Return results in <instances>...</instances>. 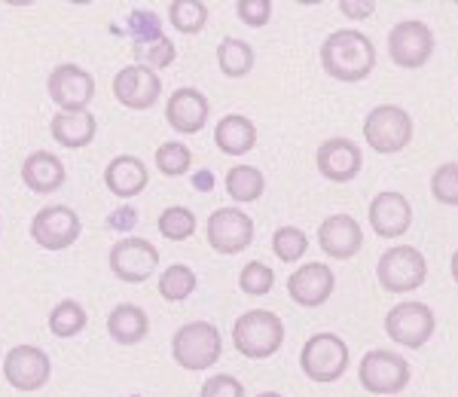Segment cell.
Returning <instances> with one entry per match:
<instances>
[{"label": "cell", "instance_id": "cell-1", "mask_svg": "<svg viewBox=\"0 0 458 397\" xmlns=\"http://www.w3.org/2000/svg\"><path fill=\"white\" fill-rule=\"evenodd\" d=\"M321 68L339 83H360L376 68V46L367 34L345 28L321 43Z\"/></svg>", "mask_w": 458, "mask_h": 397}, {"label": "cell", "instance_id": "cell-2", "mask_svg": "<svg viewBox=\"0 0 458 397\" xmlns=\"http://www.w3.org/2000/svg\"><path fill=\"white\" fill-rule=\"evenodd\" d=\"M233 345L250 361H266L284 345V321L269 308H248L233 325Z\"/></svg>", "mask_w": 458, "mask_h": 397}, {"label": "cell", "instance_id": "cell-3", "mask_svg": "<svg viewBox=\"0 0 458 397\" xmlns=\"http://www.w3.org/2000/svg\"><path fill=\"white\" fill-rule=\"evenodd\" d=\"M220 355H224V336L211 321H190L174 330L172 358L181 370L205 373L220 361Z\"/></svg>", "mask_w": 458, "mask_h": 397}, {"label": "cell", "instance_id": "cell-4", "mask_svg": "<svg viewBox=\"0 0 458 397\" xmlns=\"http://www.w3.org/2000/svg\"><path fill=\"white\" fill-rule=\"evenodd\" d=\"M367 147L379 156L401 153L412 141V116L397 105H379L367 114L364 120Z\"/></svg>", "mask_w": 458, "mask_h": 397}, {"label": "cell", "instance_id": "cell-5", "mask_svg": "<svg viewBox=\"0 0 458 397\" xmlns=\"http://www.w3.org/2000/svg\"><path fill=\"white\" fill-rule=\"evenodd\" d=\"M376 278H379L382 291L410 293L425 284L428 260H425V254L412 245L388 248V251L379 257V263H376Z\"/></svg>", "mask_w": 458, "mask_h": 397}, {"label": "cell", "instance_id": "cell-6", "mask_svg": "<svg viewBox=\"0 0 458 397\" xmlns=\"http://www.w3.org/2000/svg\"><path fill=\"white\" fill-rule=\"evenodd\" d=\"M349 345L336 334H315L309 336L300 351V367L312 382H336L349 370Z\"/></svg>", "mask_w": 458, "mask_h": 397}, {"label": "cell", "instance_id": "cell-7", "mask_svg": "<svg viewBox=\"0 0 458 397\" xmlns=\"http://www.w3.org/2000/svg\"><path fill=\"white\" fill-rule=\"evenodd\" d=\"M80 232H83V224H80V215L71 205H43L31 217L34 245H40L43 251H49V254L73 248Z\"/></svg>", "mask_w": 458, "mask_h": 397}, {"label": "cell", "instance_id": "cell-8", "mask_svg": "<svg viewBox=\"0 0 458 397\" xmlns=\"http://www.w3.org/2000/svg\"><path fill=\"white\" fill-rule=\"evenodd\" d=\"M410 361L397 351H386V349H373L360 358L358 367V379L360 385L370 394H397L410 385Z\"/></svg>", "mask_w": 458, "mask_h": 397}, {"label": "cell", "instance_id": "cell-9", "mask_svg": "<svg viewBox=\"0 0 458 397\" xmlns=\"http://www.w3.org/2000/svg\"><path fill=\"white\" fill-rule=\"evenodd\" d=\"M107 266L120 282L141 284L147 278H153V272H157L159 251L153 241L141 239V235H125V239H120L114 248H110Z\"/></svg>", "mask_w": 458, "mask_h": 397}, {"label": "cell", "instance_id": "cell-10", "mask_svg": "<svg viewBox=\"0 0 458 397\" xmlns=\"http://www.w3.org/2000/svg\"><path fill=\"white\" fill-rule=\"evenodd\" d=\"M53 376V361L40 345H13L4 355V379L16 392H40Z\"/></svg>", "mask_w": 458, "mask_h": 397}, {"label": "cell", "instance_id": "cell-11", "mask_svg": "<svg viewBox=\"0 0 458 397\" xmlns=\"http://www.w3.org/2000/svg\"><path fill=\"white\" fill-rule=\"evenodd\" d=\"M205 239L217 254L233 257L242 254L245 248H250L254 241V220L250 215H245L235 205H226V208H217L205 224Z\"/></svg>", "mask_w": 458, "mask_h": 397}, {"label": "cell", "instance_id": "cell-12", "mask_svg": "<svg viewBox=\"0 0 458 397\" xmlns=\"http://www.w3.org/2000/svg\"><path fill=\"white\" fill-rule=\"evenodd\" d=\"M434 327H437V318L428 303H397L386 315V334L391 342L403 349H422L434 336Z\"/></svg>", "mask_w": 458, "mask_h": 397}, {"label": "cell", "instance_id": "cell-13", "mask_svg": "<svg viewBox=\"0 0 458 397\" xmlns=\"http://www.w3.org/2000/svg\"><path fill=\"white\" fill-rule=\"evenodd\" d=\"M388 55L397 68L416 71L428 64V58L434 55V34L425 21L419 19H406L397 21L388 34Z\"/></svg>", "mask_w": 458, "mask_h": 397}, {"label": "cell", "instance_id": "cell-14", "mask_svg": "<svg viewBox=\"0 0 458 397\" xmlns=\"http://www.w3.org/2000/svg\"><path fill=\"white\" fill-rule=\"evenodd\" d=\"M47 92L58 110H89L95 98V77L80 64H58L47 80Z\"/></svg>", "mask_w": 458, "mask_h": 397}, {"label": "cell", "instance_id": "cell-15", "mask_svg": "<svg viewBox=\"0 0 458 397\" xmlns=\"http://www.w3.org/2000/svg\"><path fill=\"white\" fill-rule=\"evenodd\" d=\"M114 98L129 110H150L162 98V80L157 71L141 68V64H125L123 71H116L114 83Z\"/></svg>", "mask_w": 458, "mask_h": 397}, {"label": "cell", "instance_id": "cell-16", "mask_svg": "<svg viewBox=\"0 0 458 397\" xmlns=\"http://www.w3.org/2000/svg\"><path fill=\"white\" fill-rule=\"evenodd\" d=\"M208 116H211V101L196 86L174 89L165 105V122L177 135H199V131L208 126Z\"/></svg>", "mask_w": 458, "mask_h": 397}, {"label": "cell", "instance_id": "cell-17", "mask_svg": "<svg viewBox=\"0 0 458 397\" xmlns=\"http://www.w3.org/2000/svg\"><path fill=\"white\" fill-rule=\"evenodd\" d=\"M336 291V275L327 263H302L300 269H293V275L287 278V293L293 297V303L302 308H318L324 306Z\"/></svg>", "mask_w": 458, "mask_h": 397}, {"label": "cell", "instance_id": "cell-18", "mask_svg": "<svg viewBox=\"0 0 458 397\" xmlns=\"http://www.w3.org/2000/svg\"><path fill=\"white\" fill-rule=\"evenodd\" d=\"M318 172L334 183H349L364 168V153L352 138H327L315 153Z\"/></svg>", "mask_w": 458, "mask_h": 397}, {"label": "cell", "instance_id": "cell-19", "mask_svg": "<svg viewBox=\"0 0 458 397\" xmlns=\"http://www.w3.org/2000/svg\"><path fill=\"white\" fill-rule=\"evenodd\" d=\"M367 217H370V230L376 235H382V239H401L412 226V205L397 190H386V193L373 196Z\"/></svg>", "mask_w": 458, "mask_h": 397}, {"label": "cell", "instance_id": "cell-20", "mask_svg": "<svg viewBox=\"0 0 458 397\" xmlns=\"http://www.w3.org/2000/svg\"><path fill=\"white\" fill-rule=\"evenodd\" d=\"M318 245L334 260H352L364 245V230L352 215H330L318 226Z\"/></svg>", "mask_w": 458, "mask_h": 397}, {"label": "cell", "instance_id": "cell-21", "mask_svg": "<svg viewBox=\"0 0 458 397\" xmlns=\"http://www.w3.org/2000/svg\"><path fill=\"white\" fill-rule=\"evenodd\" d=\"M49 135L64 150H83L98 135V120L92 110H58L49 120Z\"/></svg>", "mask_w": 458, "mask_h": 397}, {"label": "cell", "instance_id": "cell-22", "mask_svg": "<svg viewBox=\"0 0 458 397\" xmlns=\"http://www.w3.org/2000/svg\"><path fill=\"white\" fill-rule=\"evenodd\" d=\"M21 181L25 187L37 196H49L58 193L68 181V168H64L62 159L49 150H34L31 156H25L21 163Z\"/></svg>", "mask_w": 458, "mask_h": 397}, {"label": "cell", "instance_id": "cell-23", "mask_svg": "<svg viewBox=\"0 0 458 397\" xmlns=\"http://www.w3.org/2000/svg\"><path fill=\"white\" fill-rule=\"evenodd\" d=\"M150 183V172H147V163L141 156H131V153H123V156H114L105 168V187L114 193L116 198H135L141 196Z\"/></svg>", "mask_w": 458, "mask_h": 397}, {"label": "cell", "instance_id": "cell-24", "mask_svg": "<svg viewBox=\"0 0 458 397\" xmlns=\"http://www.w3.org/2000/svg\"><path fill=\"white\" fill-rule=\"evenodd\" d=\"M214 144L226 156H245L257 147V126L245 114H226L214 126Z\"/></svg>", "mask_w": 458, "mask_h": 397}, {"label": "cell", "instance_id": "cell-25", "mask_svg": "<svg viewBox=\"0 0 458 397\" xmlns=\"http://www.w3.org/2000/svg\"><path fill=\"white\" fill-rule=\"evenodd\" d=\"M107 334L116 345H138L150 334V318L141 306L135 303H120L110 308L107 315Z\"/></svg>", "mask_w": 458, "mask_h": 397}, {"label": "cell", "instance_id": "cell-26", "mask_svg": "<svg viewBox=\"0 0 458 397\" xmlns=\"http://www.w3.org/2000/svg\"><path fill=\"white\" fill-rule=\"evenodd\" d=\"M226 196L239 205H250L266 193V178L257 165H233L224 178Z\"/></svg>", "mask_w": 458, "mask_h": 397}, {"label": "cell", "instance_id": "cell-27", "mask_svg": "<svg viewBox=\"0 0 458 397\" xmlns=\"http://www.w3.org/2000/svg\"><path fill=\"white\" fill-rule=\"evenodd\" d=\"M217 64L220 73L229 80H239L248 77L254 71V46L242 37H224L217 46Z\"/></svg>", "mask_w": 458, "mask_h": 397}, {"label": "cell", "instance_id": "cell-28", "mask_svg": "<svg viewBox=\"0 0 458 397\" xmlns=\"http://www.w3.org/2000/svg\"><path fill=\"white\" fill-rule=\"evenodd\" d=\"M157 288H159V297L168 300V303H183V300H190L196 293L199 278L187 263H172V266L162 269Z\"/></svg>", "mask_w": 458, "mask_h": 397}, {"label": "cell", "instance_id": "cell-29", "mask_svg": "<svg viewBox=\"0 0 458 397\" xmlns=\"http://www.w3.org/2000/svg\"><path fill=\"white\" fill-rule=\"evenodd\" d=\"M86 325H89V315L77 300H62L49 312V334L58 336V340H73V336L83 334Z\"/></svg>", "mask_w": 458, "mask_h": 397}, {"label": "cell", "instance_id": "cell-30", "mask_svg": "<svg viewBox=\"0 0 458 397\" xmlns=\"http://www.w3.org/2000/svg\"><path fill=\"white\" fill-rule=\"evenodd\" d=\"M168 21L177 34H202L208 25V6L202 0H172L168 4Z\"/></svg>", "mask_w": 458, "mask_h": 397}, {"label": "cell", "instance_id": "cell-31", "mask_svg": "<svg viewBox=\"0 0 458 397\" xmlns=\"http://www.w3.org/2000/svg\"><path fill=\"white\" fill-rule=\"evenodd\" d=\"M131 55H135V64L141 68H150V71H162V68H172L174 64V43L168 34H159L153 40H144V43H131Z\"/></svg>", "mask_w": 458, "mask_h": 397}, {"label": "cell", "instance_id": "cell-32", "mask_svg": "<svg viewBox=\"0 0 458 397\" xmlns=\"http://www.w3.org/2000/svg\"><path fill=\"white\" fill-rule=\"evenodd\" d=\"M153 163H157V168L165 178H183L193 168V150L183 141H165L157 147Z\"/></svg>", "mask_w": 458, "mask_h": 397}, {"label": "cell", "instance_id": "cell-33", "mask_svg": "<svg viewBox=\"0 0 458 397\" xmlns=\"http://www.w3.org/2000/svg\"><path fill=\"white\" fill-rule=\"evenodd\" d=\"M157 226L168 241H187L196 232V215L187 205H168L159 215Z\"/></svg>", "mask_w": 458, "mask_h": 397}, {"label": "cell", "instance_id": "cell-34", "mask_svg": "<svg viewBox=\"0 0 458 397\" xmlns=\"http://www.w3.org/2000/svg\"><path fill=\"white\" fill-rule=\"evenodd\" d=\"M309 251V235L297 226H278L272 232V254L282 263H297Z\"/></svg>", "mask_w": 458, "mask_h": 397}, {"label": "cell", "instance_id": "cell-35", "mask_svg": "<svg viewBox=\"0 0 458 397\" xmlns=\"http://www.w3.org/2000/svg\"><path fill=\"white\" fill-rule=\"evenodd\" d=\"M239 288L248 297H266L272 288H276V272L266 266L263 260H250L245 263V269L239 272Z\"/></svg>", "mask_w": 458, "mask_h": 397}, {"label": "cell", "instance_id": "cell-36", "mask_svg": "<svg viewBox=\"0 0 458 397\" xmlns=\"http://www.w3.org/2000/svg\"><path fill=\"white\" fill-rule=\"evenodd\" d=\"M125 34L131 37V43H144L162 34V21L153 10H131L125 16Z\"/></svg>", "mask_w": 458, "mask_h": 397}, {"label": "cell", "instance_id": "cell-37", "mask_svg": "<svg viewBox=\"0 0 458 397\" xmlns=\"http://www.w3.org/2000/svg\"><path fill=\"white\" fill-rule=\"evenodd\" d=\"M431 196L440 205H458V163H443L431 174Z\"/></svg>", "mask_w": 458, "mask_h": 397}, {"label": "cell", "instance_id": "cell-38", "mask_svg": "<svg viewBox=\"0 0 458 397\" xmlns=\"http://www.w3.org/2000/svg\"><path fill=\"white\" fill-rule=\"evenodd\" d=\"M235 16L245 21L248 28H263L272 19V0H239L235 4Z\"/></svg>", "mask_w": 458, "mask_h": 397}, {"label": "cell", "instance_id": "cell-39", "mask_svg": "<svg viewBox=\"0 0 458 397\" xmlns=\"http://www.w3.org/2000/svg\"><path fill=\"white\" fill-rule=\"evenodd\" d=\"M199 397H245V385H242L235 376L220 373V376H208L202 382V392H199Z\"/></svg>", "mask_w": 458, "mask_h": 397}, {"label": "cell", "instance_id": "cell-40", "mask_svg": "<svg viewBox=\"0 0 458 397\" xmlns=\"http://www.w3.org/2000/svg\"><path fill=\"white\" fill-rule=\"evenodd\" d=\"M105 224H107V230H114V232L135 230V226H138V208H135V205H120V208L110 211Z\"/></svg>", "mask_w": 458, "mask_h": 397}, {"label": "cell", "instance_id": "cell-41", "mask_svg": "<svg viewBox=\"0 0 458 397\" xmlns=\"http://www.w3.org/2000/svg\"><path fill=\"white\" fill-rule=\"evenodd\" d=\"M339 10H343V16H349V19H370L376 4L373 0H339Z\"/></svg>", "mask_w": 458, "mask_h": 397}, {"label": "cell", "instance_id": "cell-42", "mask_svg": "<svg viewBox=\"0 0 458 397\" xmlns=\"http://www.w3.org/2000/svg\"><path fill=\"white\" fill-rule=\"evenodd\" d=\"M193 187L202 190V193H208V190H214V174L208 172V168H202V172L193 174Z\"/></svg>", "mask_w": 458, "mask_h": 397}, {"label": "cell", "instance_id": "cell-43", "mask_svg": "<svg viewBox=\"0 0 458 397\" xmlns=\"http://www.w3.org/2000/svg\"><path fill=\"white\" fill-rule=\"evenodd\" d=\"M449 272H453V278H455V282H458V248H455L453 260H449Z\"/></svg>", "mask_w": 458, "mask_h": 397}, {"label": "cell", "instance_id": "cell-44", "mask_svg": "<svg viewBox=\"0 0 458 397\" xmlns=\"http://www.w3.org/2000/svg\"><path fill=\"white\" fill-rule=\"evenodd\" d=\"M257 397H284V394H278V392H260Z\"/></svg>", "mask_w": 458, "mask_h": 397}, {"label": "cell", "instance_id": "cell-45", "mask_svg": "<svg viewBox=\"0 0 458 397\" xmlns=\"http://www.w3.org/2000/svg\"><path fill=\"white\" fill-rule=\"evenodd\" d=\"M129 397H144V394H129Z\"/></svg>", "mask_w": 458, "mask_h": 397}, {"label": "cell", "instance_id": "cell-46", "mask_svg": "<svg viewBox=\"0 0 458 397\" xmlns=\"http://www.w3.org/2000/svg\"><path fill=\"white\" fill-rule=\"evenodd\" d=\"M0 230H4V224H0Z\"/></svg>", "mask_w": 458, "mask_h": 397}]
</instances>
